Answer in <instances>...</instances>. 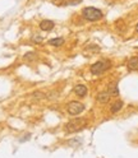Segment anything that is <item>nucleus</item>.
Returning <instances> with one entry per match:
<instances>
[{
	"mask_svg": "<svg viewBox=\"0 0 138 158\" xmlns=\"http://www.w3.org/2000/svg\"><path fill=\"white\" fill-rule=\"evenodd\" d=\"M86 126H87V120L84 117H75L64 125V131L67 134H73V133L81 131Z\"/></svg>",
	"mask_w": 138,
	"mask_h": 158,
	"instance_id": "1",
	"label": "nucleus"
},
{
	"mask_svg": "<svg viewBox=\"0 0 138 158\" xmlns=\"http://www.w3.org/2000/svg\"><path fill=\"white\" fill-rule=\"evenodd\" d=\"M104 17L101 9L95 6H86L82 9V18L88 22H97Z\"/></svg>",
	"mask_w": 138,
	"mask_h": 158,
	"instance_id": "2",
	"label": "nucleus"
},
{
	"mask_svg": "<svg viewBox=\"0 0 138 158\" xmlns=\"http://www.w3.org/2000/svg\"><path fill=\"white\" fill-rule=\"evenodd\" d=\"M110 68H111V61L104 59V60H98L95 64H92L90 68V72L92 75H101Z\"/></svg>",
	"mask_w": 138,
	"mask_h": 158,
	"instance_id": "3",
	"label": "nucleus"
},
{
	"mask_svg": "<svg viewBox=\"0 0 138 158\" xmlns=\"http://www.w3.org/2000/svg\"><path fill=\"white\" fill-rule=\"evenodd\" d=\"M84 111V105L80 101H72L67 106V112L71 116H78Z\"/></svg>",
	"mask_w": 138,
	"mask_h": 158,
	"instance_id": "4",
	"label": "nucleus"
},
{
	"mask_svg": "<svg viewBox=\"0 0 138 158\" xmlns=\"http://www.w3.org/2000/svg\"><path fill=\"white\" fill-rule=\"evenodd\" d=\"M38 27H40L41 31L50 32V31H53V29H54L55 23L53 21H50V19H44V21L40 22V26H38Z\"/></svg>",
	"mask_w": 138,
	"mask_h": 158,
	"instance_id": "5",
	"label": "nucleus"
},
{
	"mask_svg": "<svg viewBox=\"0 0 138 158\" xmlns=\"http://www.w3.org/2000/svg\"><path fill=\"white\" fill-rule=\"evenodd\" d=\"M73 92H74V94H77L78 97H86L88 89H87V87H86V85H83V84H78V85L74 87Z\"/></svg>",
	"mask_w": 138,
	"mask_h": 158,
	"instance_id": "6",
	"label": "nucleus"
},
{
	"mask_svg": "<svg viewBox=\"0 0 138 158\" xmlns=\"http://www.w3.org/2000/svg\"><path fill=\"white\" fill-rule=\"evenodd\" d=\"M127 68L129 72H133V70H138V56H133L128 60V64H127Z\"/></svg>",
	"mask_w": 138,
	"mask_h": 158,
	"instance_id": "7",
	"label": "nucleus"
},
{
	"mask_svg": "<svg viewBox=\"0 0 138 158\" xmlns=\"http://www.w3.org/2000/svg\"><path fill=\"white\" fill-rule=\"evenodd\" d=\"M110 97L111 96L107 93V91H102V92H98V94L96 97V101L100 102V103H106V102H109Z\"/></svg>",
	"mask_w": 138,
	"mask_h": 158,
	"instance_id": "8",
	"label": "nucleus"
},
{
	"mask_svg": "<svg viewBox=\"0 0 138 158\" xmlns=\"http://www.w3.org/2000/svg\"><path fill=\"white\" fill-rule=\"evenodd\" d=\"M123 105H124V102L122 101V100H118V101H115V102H113L111 103V106H110V111H111V114H116V112H119L122 108H123Z\"/></svg>",
	"mask_w": 138,
	"mask_h": 158,
	"instance_id": "9",
	"label": "nucleus"
},
{
	"mask_svg": "<svg viewBox=\"0 0 138 158\" xmlns=\"http://www.w3.org/2000/svg\"><path fill=\"white\" fill-rule=\"evenodd\" d=\"M107 93H109L111 97H116L119 96V88H118V83L116 82H113L109 88H107Z\"/></svg>",
	"mask_w": 138,
	"mask_h": 158,
	"instance_id": "10",
	"label": "nucleus"
},
{
	"mask_svg": "<svg viewBox=\"0 0 138 158\" xmlns=\"http://www.w3.org/2000/svg\"><path fill=\"white\" fill-rule=\"evenodd\" d=\"M64 42H65V40H64L63 37H55V38H51V40H49V41H47L49 45H50V46H54V47L62 46Z\"/></svg>",
	"mask_w": 138,
	"mask_h": 158,
	"instance_id": "11",
	"label": "nucleus"
},
{
	"mask_svg": "<svg viewBox=\"0 0 138 158\" xmlns=\"http://www.w3.org/2000/svg\"><path fill=\"white\" fill-rule=\"evenodd\" d=\"M23 59H24V60H27V61H35L36 59H37V55H36V52H33V51H29V52H27V54L23 56Z\"/></svg>",
	"mask_w": 138,
	"mask_h": 158,
	"instance_id": "12",
	"label": "nucleus"
},
{
	"mask_svg": "<svg viewBox=\"0 0 138 158\" xmlns=\"http://www.w3.org/2000/svg\"><path fill=\"white\" fill-rule=\"evenodd\" d=\"M47 96L45 94V93H42V92H35L33 94H32V98L33 100H42V98H46Z\"/></svg>",
	"mask_w": 138,
	"mask_h": 158,
	"instance_id": "13",
	"label": "nucleus"
},
{
	"mask_svg": "<svg viewBox=\"0 0 138 158\" xmlns=\"http://www.w3.org/2000/svg\"><path fill=\"white\" fill-rule=\"evenodd\" d=\"M87 51H92V52H97V51H100V46H97V45H90L87 48H86Z\"/></svg>",
	"mask_w": 138,
	"mask_h": 158,
	"instance_id": "14",
	"label": "nucleus"
},
{
	"mask_svg": "<svg viewBox=\"0 0 138 158\" xmlns=\"http://www.w3.org/2000/svg\"><path fill=\"white\" fill-rule=\"evenodd\" d=\"M82 2L83 0H65L64 4H67V5H77V4L82 3Z\"/></svg>",
	"mask_w": 138,
	"mask_h": 158,
	"instance_id": "15",
	"label": "nucleus"
},
{
	"mask_svg": "<svg viewBox=\"0 0 138 158\" xmlns=\"http://www.w3.org/2000/svg\"><path fill=\"white\" fill-rule=\"evenodd\" d=\"M32 42H35V44H41L42 42V37L41 36H38V35H35V36H32Z\"/></svg>",
	"mask_w": 138,
	"mask_h": 158,
	"instance_id": "16",
	"label": "nucleus"
},
{
	"mask_svg": "<svg viewBox=\"0 0 138 158\" xmlns=\"http://www.w3.org/2000/svg\"><path fill=\"white\" fill-rule=\"evenodd\" d=\"M136 32H137V33H138V23H137V24H136Z\"/></svg>",
	"mask_w": 138,
	"mask_h": 158,
	"instance_id": "17",
	"label": "nucleus"
}]
</instances>
